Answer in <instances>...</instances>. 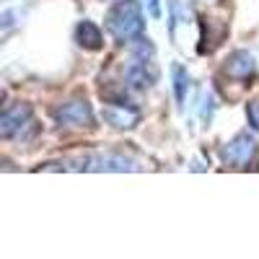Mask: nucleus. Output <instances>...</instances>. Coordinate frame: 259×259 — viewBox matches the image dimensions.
<instances>
[{
	"label": "nucleus",
	"instance_id": "f257e3e1",
	"mask_svg": "<svg viewBox=\"0 0 259 259\" xmlns=\"http://www.w3.org/2000/svg\"><path fill=\"white\" fill-rule=\"evenodd\" d=\"M104 26L117 41H135L138 36H143L145 29L140 3L138 0H117L104 18Z\"/></svg>",
	"mask_w": 259,
	"mask_h": 259
},
{
	"label": "nucleus",
	"instance_id": "f03ea898",
	"mask_svg": "<svg viewBox=\"0 0 259 259\" xmlns=\"http://www.w3.org/2000/svg\"><path fill=\"white\" fill-rule=\"evenodd\" d=\"M52 117L60 124H70V127H94V109L85 99H75L57 106L52 112Z\"/></svg>",
	"mask_w": 259,
	"mask_h": 259
},
{
	"label": "nucleus",
	"instance_id": "7ed1b4c3",
	"mask_svg": "<svg viewBox=\"0 0 259 259\" xmlns=\"http://www.w3.org/2000/svg\"><path fill=\"white\" fill-rule=\"evenodd\" d=\"M254 150H256L254 135L239 133L231 143H226V148H223V161H226L228 166H233V168H244V166L251 161Z\"/></svg>",
	"mask_w": 259,
	"mask_h": 259
},
{
	"label": "nucleus",
	"instance_id": "20e7f679",
	"mask_svg": "<svg viewBox=\"0 0 259 259\" xmlns=\"http://www.w3.org/2000/svg\"><path fill=\"white\" fill-rule=\"evenodd\" d=\"M124 78L133 89H150L158 80V68L153 57H133V62L124 70Z\"/></svg>",
	"mask_w": 259,
	"mask_h": 259
},
{
	"label": "nucleus",
	"instance_id": "39448f33",
	"mask_svg": "<svg viewBox=\"0 0 259 259\" xmlns=\"http://www.w3.org/2000/svg\"><path fill=\"white\" fill-rule=\"evenodd\" d=\"M26 124H31V106L29 104H13L8 109L0 114V135L6 140L13 138V135H21V130Z\"/></svg>",
	"mask_w": 259,
	"mask_h": 259
},
{
	"label": "nucleus",
	"instance_id": "423d86ee",
	"mask_svg": "<svg viewBox=\"0 0 259 259\" xmlns=\"http://www.w3.org/2000/svg\"><path fill=\"white\" fill-rule=\"evenodd\" d=\"M256 70V62H254V55H249L246 50H236L228 55L226 65H223V73L233 80H249Z\"/></svg>",
	"mask_w": 259,
	"mask_h": 259
},
{
	"label": "nucleus",
	"instance_id": "0eeeda50",
	"mask_svg": "<svg viewBox=\"0 0 259 259\" xmlns=\"http://www.w3.org/2000/svg\"><path fill=\"white\" fill-rule=\"evenodd\" d=\"M101 117H104V122H109L117 130H130V127H135L140 122V112L135 109V106H130V104H109V106H104Z\"/></svg>",
	"mask_w": 259,
	"mask_h": 259
},
{
	"label": "nucleus",
	"instance_id": "6e6552de",
	"mask_svg": "<svg viewBox=\"0 0 259 259\" xmlns=\"http://www.w3.org/2000/svg\"><path fill=\"white\" fill-rule=\"evenodd\" d=\"M75 39H78V45L83 50H91V52L104 47V34L94 21H80V24L75 26Z\"/></svg>",
	"mask_w": 259,
	"mask_h": 259
},
{
	"label": "nucleus",
	"instance_id": "1a4fd4ad",
	"mask_svg": "<svg viewBox=\"0 0 259 259\" xmlns=\"http://www.w3.org/2000/svg\"><path fill=\"white\" fill-rule=\"evenodd\" d=\"M89 168H99V171H133L138 168L135 161H130L124 156H96V158H89Z\"/></svg>",
	"mask_w": 259,
	"mask_h": 259
},
{
	"label": "nucleus",
	"instance_id": "9d476101",
	"mask_svg": "<svg viewBox=\"0 0 259 259\" xmlns=\"http://www.w3.org/2000/svg\"><path fill=\"white\" fill-rule=\"evenodd\" d=\"M171 75H174V91H177V101H179V104H184L187 91H189V73H187L184 65L174 62V65H171Z\"/></svg>",
	"mask_w": 259,
	"mask_h": 259
},
{
	"label": "nucleus",
	"instance_id": "9b49d317",
	"mask_svg": "<svg viewBox=\"0 0 259 259\" xmlns=\"http://www.w3.org/2000/svg\"><path fill=\"white\" fill-rule=\"evenodd\" d=\"M246 117H249V124L259 133V101H251V104L246 106Z\"/></svg>",
	"mask_w": 259,
	"mask_h": 259
},
{
	"label": "nucleus",
	"instance_id": "f8f14e48",
	"mask_svg": "<svg viewBox=\"0 0 259 259\" xmlns=\"http://www.w3.org/2000/svg\"><path fill=\"white\" fill-rule=\"evenodd\" d=\"M143 3L148 6V13L153 16V18H158V16H161V3H158V0H143Z\"/></svg>",
	"mask_w": 259,
	"mask_h": 259
}]
</instances>
